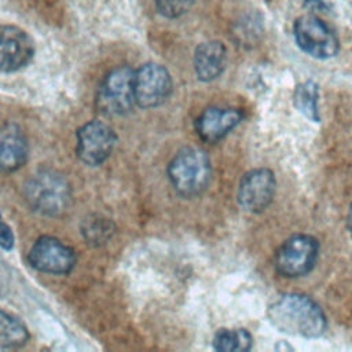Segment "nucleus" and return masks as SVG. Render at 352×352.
Here are the masks:
<instances>
[{"label": "nucleus", "instance_id": "obj_1", "mask_svg": "<svg viewBox=\"0 0 352 352\" xmlns=\"http://www.w3.org/2000/svg\"><path fill=\"white\" fill-rule=\"evenodd\" d=\"M270 322L280 331L315 338L326 330V316L309 297L298 293L279 296L268 307Z\"/></svg>", "mask_w": 352, "mask_h": 352}, {"label": "nucleus", "instance_id": "obj_2", "mask_svg": "<svg viewBox=\"0 0 352 352\" xmlns=\"http://www.w3.org/2000/svg\"><path fill=\"white\" fill-rule=\"evenodd\" d=\"M25 198L34 212L44 216H59L72 204V188L60 173L43 169L26 182Z\"/></svg>", "mask_w": 352, "mask_h": 352}, {"label": "nucleus", "instance_id": "obj_3", "mask_svg": "<svg viewBox=\"0 0 352 352\" xmlns=\"http://www.w3.org/2000/svg\"><path fill=\"white\" fill-rule=\"evenodd\" d=\"M212 175L208 154L197 147L180 150L168 165L172 187L182 197L191 198L201 194L209 184Z\"/></svg>", "mask_w": 352, "mask_h": 352}, {"label": "nucleus", "instance_id": "obj_4", "mask_svg": "<svg viewBox=\"0 0 352 352\" xmlns=\"http://www.w3.org/2000/svg\"><path fill=\"white\" fill-rule=\"evenodd\" d=\"M135 103V70L120 66L106 74L96 95L98 109L106 116H124Z\"/></svg>", "mask_w": 352, "mask_h": 352}, {"label": "nucleus", "instance_id": "obj_5", "mask_svg": "<svg viewBox=\"0 0 352 352\" xmlns=\"http://www.w3.org/2000/svg\"><path fill=\"white\" fill-rule=\"evenodd\" d=\"M318 256V241L307 234H296L278 248L274 257V265L282 276L298 278L314 268Z\"/></svg>", "mask_w": 352, "mask_h": 352}, {"label": "nucleus", "instance_id": "obj_6", "mask_svg": "<svg viewBox=\"0 0 352 352\" xmlns=\"http://www.w3.org/2000/svg\"><path fill=\"white\" fill-rule=\"evenodd\" d=\"M293 30L297 45L312 58L329 59L336 56L340 50L336 33L316 15L305 14L298 16Z\"/></svg>", "mask_w": 352, "mask_h": 352}, {"label": "nucleus", "instance_id": "obj_7", "mask_svg": "<svg viewBox=\"0 0 352 352\" xmlns=\"http://www.w3.org/2000/svg\"><path fill=\"white\" fill-rule=\"evenodd\" d=\"M116 133L107 124L94 120L77 131V157L87 165L96 166L106 161L116 146Z\"/></svg>", "mask_w": 352, "mask_h": 352}, {"label": "nucleus", "instance_id": "obj_8", "mask_svg": "<svg viewBox=\"0 0 352 352\" xmlns=\"http://www.w3.org/2000/svg\"><path fill=\"white\" fill-rule=\"evenodd\" d=\"M172 92V78L158 63H144L135 72V102L144 109L162 104Z\"/></svg>", "mask_w": 352, "mask_h": 352}, {"label": "nucleus", "instance_id": "obj_9", "mask_svg": "<svg viewBox=\"0 0 352 352\" xmlns=\"http://www.w3.org/2000/svg\"><path fill=\"white\" fill-rule=\"evenodd\" d=\"M28 260L30 265L41 272L63 275L76 264L74 250L54 236H40L32 246Z\"/></svg>", "mask_w": 352, "mask_h": 352}, {"label": "nucleus", "instance_id": "obj_10", "mask_svg": "<svg viewBox=\"0 0 352 352\" xmlns=\"http://www.w3.org/2000/svg\"><path fill=\"white\" fill-rule=\"evenodd\" d=\"M275 176L267 168L252 169L239 182L236 199L239 206L250 213L263 212L275 194Z\"/></svg>", "mask_w": 352, "mask_h": 352}, {"label": "nucleus", "instance_id": "obj_11", "mask_svg": "<svg viewBox=\"0 0 352 352\" xmlns=\"http://www.w3.org/2000/svg\"><path fill=\"white\" fill-rule=\"evenodd\" d=\"M34 55L32 37L14 25H0V70L15 72L25 67Z\"/></svg>", "mask_w": 352, "mask_h": 352}, {"label": "nucleus", "instance_id": "obj_12", "mask_svg": "<svg viewBox=\"0 0 352 352\" xmlns=\"http://www.w3.org/2000/svg\"><path fill=\"white\" fill-rule=\"evenodd\" d=\"M241 120L242 114L235 109L209 107L197 118L195 129L204 142L216 143L226 138Z\"/></svg>", "mask_w": 352, "mask_h": 352}, {"label": "nucleus", "instance_id": "obj_13", "mask_svg": "<svg viewBox=\"0 0 352 352\" xmlns=\"http://www.w3.org/2000/svg\"><path fill=\"white\" fill-rule=\"evenodd\" d=\"M28 139L12 122L0 125V170L14 172L28 160Z\"/></svg>", "mask_w": 352, "mask_h": 352}, {"label": "nucleus", "instance_id": "obj_14", "mask_svg": "<svg viewBox=\"0 0 352 352\" xmlns=\"http://www.w3.org/2000/svg\"><path fill=\"white\" fill-rule=\"evenodd\" d=\"M226 47L221 41L212 40L199 44L194 52V69L201 81L216 80L226 66Z\"/></svg>", "mask_w": 352, "mask_h": 352}, {"label": "nucleus", "instance_id": "obj_15", "mask_svg": "<svg viewBox=\"0 0 352 352\" xmlns=\"http://www.w3.org/2000/svg\"><path fill=\"white\" fill-rule=\"evenodd\" d=\"M29 338L28 329L25 324L0 309V348H18L26 344Z\"/></svg>", "mask_w": 352, "mask_h": 352}, {"label": "nucleus", "instance_id": "obj_16", "mask_svg": "<svg viewBox=\"0 0 352 352\" xmlns=\"http://www.w3.org/2000/svg\"><path fill=\"white\" fill-rule=\"evenodd\" d=\"M253 338L245 329H221L214 334L213 348L220 352H243L252 348Z\"/></svg>", "mask_w": 352, "mask_h": 352}, {"label": "nucleus", "instance_id": "obj_17", "mask_svg": "<svg viewBox=\"0 0 352 352\" xmlns=\"http://www.w3.org/2000/svg\"><path fill=\"white\" fill-rule=\"evenodd\" d=\"M318 99H319V89L314 81H304L296 87L294 91V106L296 109L304 114L307 118L319 122V109H318Z\"/></svg>", "mask_w": 352, "mask_h": 352}, {"label": "nucleus", "instance_id": "obj_18", "mask_svg": "<svg viewBox=\"0 0 352 352\" xmlns=\"http://www.w3.org/2000/svg\"><path fill=\"white\" fill-rule=\"evenodd\" d=\"M113 232L114 224L109 219L98 214H92L91 217L85 219L81 226V234L84 235L85 241L92 246L106 243Z\"/></svg>", "mask_w": 352, "mask_h": 352}, {"label": "nucleus", "instance_id": "obj_19", "mask_svg": "<svg viewBox=\"0 0 352 352\" xmlns=\"http://www.w3.org/2000/svg\"><path fill=\"white\" fill-rule=\"evenodd\" d=\"M157 11L165 18L173 19L184 15L195 0H154Z\"/></svg>", "mask_w": 352, "mask_h": 352}, {"label": "nucleus", "instance_id": "obj_20", "mask_svg": "<svg viewBox=\"0 0 352 352\" xmlns=\"http://www.w3.org/2000/svg\"><path fill=\"white\" fill-rule=\"evenodd\" d=\"M14 245V234L11 228L1 220L0 216V248L10 250Z\"/></svg>", "mask_w": 352, "mask_h": 352}, {"label": "nucleus", "instance_id": "obj_21", "mask_svg": "<svg viewBox=\"0 0 352 352\" xmlns=\"http://www.w3.org/2000/svg\"><path fill=\"white\" fill-rule=\"evenodd\" d=\"M307 6H311V7H316V8H323L324 4L322 0H302Z\"/></svg>", "mask_w": 352, "mask_h": 352}, {"label": "nucleus", "instance_id": "obj_22", "mask_svg": "<svg viewBox=\"0 0 352 352\" xmlns=\"http://www.w3.org/2000/svg\"><path fill=\"white\" fill-rule=\"evenodd\" d=\"M346 226H348V230L351 231L352 234V204L349 206V210H348V216H346Z\"/></svg>", "mask_w": 352, "mask_h": 352}]
</instances>
